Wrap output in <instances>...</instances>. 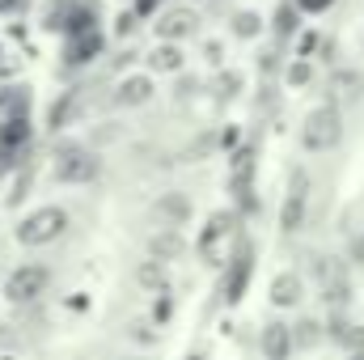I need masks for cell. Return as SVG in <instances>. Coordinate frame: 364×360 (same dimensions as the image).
<instances>
[{
	"mask_svg": "<svg viewBox=\"0 0 364 360\" xmlns=\"http://www.w3.org/2000/svg\"><path fill=\"white\" fill-rule=\"evenodd\" d=\"M153 216L161 221V225H170V229H178L182 221L191 216V199L178 195V191H170V195H161L157 203H153Z\"/></svg>",
	"mask_w": 364,
	"mask_h": 360,
	"instance_id": "8",
	"label": "cell"
},
{
	"mask_svg": "<svg viewBox=\"0 0 364 360\" xmlns=\"http://www.w3.org/2000/svg\"><path fill=\"white\" fill-rule=\"evenodd\" d=\"M13 4H17V0H0V9H13Z\"/></svg>",
	"mask_w": 364,
	"mask_h": 360,
	"instance_id": "31",
	"label": "cell"
},
{
	"mask_svg": "<svg viewBox=\"0 0 364 360\" xmlns=\"http://www.w3.org/2000/svg\"><path fill=\"white\" fill-rule=\"evenodd\" d=\"M77 115H81V93H64V97L51 106V127H68Z\"/></svg>",
	"mask_w": 364,
	"mask_h": 360,
	"instance_id": "16",
	"label": "cell"
},
{
	"mask_svg": "<svg viewBox=\"0 0 364 360\" xmlns=\"http://www.w3.org/2000/svg\"><path fill=\"white\" fill-rule=\"evenodd\" d=\"M360 93H364L360 73H348V68H343V73L331 77V97H360Z\"/></svg>",
	"mask_w": 364,
	"mask_h": 360,
	"instance_id": "15",
	"label": "cell"
},
{
	"mask_svg": "<svg viewBox=\"0 0 364 360\" xmlns=\"http://www.w3.org/2000/svg\"><path fill=\"white\" fill-rule=\"evenodd\" d=\"M272 301L275 305H296V301H301V280H296L292 271H288V275H275Z\"/></svg>",
	"mask_w": 364,
	"mask_h": 360,
	"instance_id": "14",
	"label": "cell"
},
{
	"mask_svg": "<svg viewBox=\"0 0 364 360\" xmlns=\"http://www.w3.org/2000/svg\"><path fill=\"white\" fill-rule=\"evenodd\" d=\"M296 4H301V9H309V13H322V9H331L335 0H296Z\"/></svg>",
	"mask_w": 364,
	"mask_h": 360,
	"instance_id": "28",
	"label": "cell"
},
{
	"mask_svg": "<svg viewBox=\"0 0 364 360\" xmlns=\"http://www.w3.org/2000/svg\"><path fill=\"white\" fill-rule=\"evenodd\" d=\"M292 331H296V335H292V348H314V344H318V335H322V331H318V322H296Z\"/></svg>",
	"mask_w": 364,
	"mask_h": 360,
	"instance_id": "21",
	"label": "cell"
},
{
	"mask_svg": "<svg viewBox=\"0 0 364 360\" xmlns=\"http://www.w3.org/2000/svg\"><path fill=\"white\" fill-rule=\"evenodd\" d=\"M250 271H255V250L242 246L237 259H233V268H229V275H225V301H242V292L250 284Z\"/></svg>",
	"mask_w": 364,
	"mask_h": 360,
	"instance_id": "7",
	"label": "cell"
},
{
	"mask_svg": "<svg viewBox=\"0 0 364 360\" xmlns=\"http://www.w3.org/2000/svg\"><path fill=\"white\" fill-rule=\"evenodd\" d=\"M305 199H309V179L296 174V179H292V191L284 195V208H279V229H284V233H296V229H301V221H305Z\"/></svg>",
	"mask_w": 364,
	"mask_h": 360,
	"instance_id": "6",
	"label": "cell"
},
{
	"mask_svg": "<svg viewBox=\"0 0 364 360\" xmlns=\"http://www.w3.org/2000/svg\"><path fill=\"white\" fill-rule=\"evenodd\" d=\"M136 280H140V288H166V268L161 263H144V268L136 271Z\"/></svg>",
	"mask_w": 364,
	"mask_h": 360,
	"instance_id": "20",
	"label": "cell"
},
{
	"mask_svg": "<svg viewBox=\"0 0 364 360\" xmlns=\"http://www.w3.org/2000/svg\"><path fill=\"white\" fill-rule=\"evenodd\" d=\"M47 268H38V263H26V268H17L9 275V284H4V292H9V301H17V305H26V301H34V297H43L47 292Z\"/></svg>",
	"mask_w": 364,
	"mask_h": 360,
	"instance_id": "5",
	"label": "cell"
},
{
	"mask_svg": "<svg viewBox=\"0 0 364 360\" xmlns=\"http://www.w3.org/2000/svg\"><path fill=\"white\" fill-rule=\"evenodd\" d=\"M153 97V81L149 77H127L114 85V106H144Z\"/></svg>",
	"mask_w": 364,
	"mask_h": 360,
	"instance_id": "9",
	"label": "cell"
},
{
	"mask_svg": "<svg viewBox=\"0 0 364 360\" xmlns=\"http://www.w3.org/2000/svg\"><path fill=\"white\" fill-rule=\"evenodd\" d=\"M132 21H136V13H123V17H119V34H127V30H132Z\"/></svg>",
	"mask_w": 364,
	"mask_h": 360,
	"instance_id": "30",
	"label": "cell"
},
{
	"mask_svg": "<svg viewBox=\"0 0 364 360\" xmlns=\"http://www.w3.org/2000/svg\"><path fill=\"white\" fill-rule=\"evenodd\" d=\"M64 225H68V216L60 208H38L34 216H26L17 225V242L21 246H47V242H55L64 233Z\"/></svg>",
	"mask_w": 364,
	"mask_h": 360,
	"instance_id": "2",
	"label": "cell"
},
{
	"mask_svg": "<svg viewBox=\"0 0 364 360\" xmlns=\"http://www.w3.org/2000/svg\"><path fill=\"white\" fill-rule=\"evenodd\" d=\"M191 30H195V13H191V9H170V13L157 21V34L170 38V43H174V38H186Z\"/></svg>",
	"mask_w": 364,
	"mask_h": 360,
	"instance_id": "10",
	"label": "cell"
},
{
	"mask_svg": "<svg viewBox=\"0 0 364 360\" xmlns=\"http://www.w3.org/2000/svg\"><path fill=\"white\" fill-rule=\"evenodd\" d=\"M149 255H157V259H174V255H182V238L174 233V229L149 238Z\"/></svg>",
	"mask_w": 364,
	"mask_h": 360,
	"instance_id": "17",
	"label": "cell"
},
{
	"mask_svg": "<svg viewBox=\"0 0 364 360\" xmlns=\"http://www.w3.org/2000/svg\"><path fill=\"white\" fill-rule=\"evenodd\" d=\"M149 64H153L157 73H174V68H182V51L178 47H157V51L149 55Z\"/></svg>",
	"mask_w": 364,
	"mask_h": 360,
	"instance_id": "18",
	"label": "cell"
},
{
	"mask_svg": "<svg viewBox=\"0 0 364 360\" xmlns=\"http://www.w3.org/2000/svg\"><path fill=\"white\" fill-rule=\"evenodd\" d=\"M233 225H237V216H233V212H216V216L208 221V229H203V242H199V250L212 259L216 242H220V238H229V233H233Z\"/></svg>",
	"mask_w": 364,
	"mask_h": 360,
	"instance_id": "11",
	"label": "cell"
},
{
	"mask_svg": "<svg viewBox=\"0 0 364 360\" xmlns=\"http://www.w3.org/2000/svg\"><path fill=\"white\" fill-rule=\"evenodd\" d=\"M157 4H161V0H136V13H140V17H149Z\"/></svg>",
	"mask_w": 364,
	"mask_h": 360,
	"instance_id": "29",
	"label": "cell"
},
{
	"mask_svg": "<svg viewBox=\"0 0 364 360\" xmlns=\"http://www.w3.org/2000/svg\"><path fill=\"white\" fill-rule=\"evenodd\" d=\"M263 352H267V356H288V352H292V335H288V327H279V322L263 327Z\"/></svg>",
	"mask_w": 364,
	"mask_h": 360,
	"instance_id": "12",
	"label": "cell"
},
{
	"mask_svg": "<svg viewBox=\"0 0 364 360\" xmlns=\"http://www.w3.org/2000/svg\"><path fill=\"white\" fill-rule=\"evenodd\" d=\"M288 81H292V85H305V81H309V64H292Z\"/></svg>",
	"mask_w": 364,
	"mask_h": 360,
	"instance_id": "27",
	"label": "cell"
},
{
	"mask_svg": "<svg viewBox=\"0 0 364 360\" xmlns=\"http://www.w3.org/2000/svg\"><path fill=\"white\" fill-rule=\"evenodd\" d=\"M97 51H102V38L93 34V26H90V30H81V34L73 38V47H68V60H73V64H85L90 55H97Z\"/></svg>",
	"mask_w": 364,
	"mask_h": 360,
	"instance_id": "13",
	"label": "cell"
},
{
	"mask_svg": "<svg viewBox=\"0 0 364 360\" xmlns=\"http://www.w3.org/2000/svg\"><path fill=\"white\" fill-rule=\"evenodd\" d=\"M335 339H339V348H352V352H364V331H360V327L335 322Z\"/></svg>",
	"mask_w": 364,
	"mask_h": 360,
	"instance_id": "19",
	"label": "cell"
},
{
	"mask_svg": "<svg viewBox=\"0 0 364 360\" xmlns=\"http://www.w3.org/2000/svg\"><path fill=\"white\" fill-rule=\"evenodd\" d=\"M348 255H352V263H360V268H364V233H356V238H352Z\"/></svg>",
	"mask_w": 364,
	"mask_h": 360,
	"instance_id": "26",
	"label": "cell"
},
{
	"mask_svg": "<svg viewBox=\"0 0 364 360\" xmlns=\"http://www.w3.org/2000/svg\"><path fill=\"white\" fill-rule=\"evenodd\" d=\"M275 30H279V38L296 30V9H292V4H279V9H275Z\"/></svg>",
	"mask_w": 364,
	"mask_h": 360,
	"instance_id": "24",
	"label": "cell"
},
{
	"mask_svg": "<svg viewBox=\"0 0 364 360\" xmlns=\"http://www.w3.org/2000/svg\"><path fill=\"white\" fill-rule=\"evenodd\" d=\"M26 136H30V132H26V119H21V115H17V119H9V127L0 132V140H4V149H13V144H21Z\"/></svg>",
	"mask_w": 364,
	"mask_h": 360,
	"instance_id": "22",
	"label": "cell"
},
{
	"mask_svg": "<svg viewBox=\"0 0 364 360\" xmlns=\"http://www.w3.org/2000/svg\"><path fill=\"white\" fill-rule=\"evenodd\" d=\"M339 140H343V119H339L335 106H318V110L305 115L301 144H305L309 153H326V149H335Z\"/></svg>",
	"mask_w": 364,
	"mask_h": 360,
	"instance_id": "1",
	"label": "cell"
},
{
	"mask_svg": "<svg viewBox=\"0 0 364 360\" xmlns=\"http://www.w3.org/2000/svg\"><path fill=\"white\" fill-rule=\"evenodd\" d=\"M233 30H237L242 38H250V34H259V17H255V13H237V17H233Z\"/></svg>",
	"mask_w": 364,
	"mask_h": 360,
	"instance_id": "25",
	"label": "cell"
},
{
	"mask_svg": "<svg viewBox=\"0 0 364 360\" xmlns=\"http://www.w3.org/2000/svg\"><path fill=\"white\" fill-rule=\"evenodd\" d=\"M314 280L322 284V297H326V305H343L348 301V271H343V263L335 259V255H318L314 259Z\"/></svg>",
	"mask_w": 364,
	"mask_h": 360,
	"instance_id": "4",
	"label": "cell"
},
{
	"mask_svg": "<svg viewBox=\"0 0 364 360\" xmlns=\"http://www.w3.org/2000/svg\"><path fill=\"white\" fill-rule=\"evenodd\" d=\"M212 149H216V132H208V136H199V140H195V144H191V149L182 153V162H199V157H208Z\"/></svg>",
	"mask_w": 364,
	"mask_h": 360,
	"instance_id": "23",
	"label": "cell"
},
{
	"mask_svg": "<svg viewBox=\"0 0 364 360\" xmlns=\"http://www.w3.org/2000/svg\"><path fill=\"white\" fill-rule=\"evenodd\" d=\"M55 179L60 182H90L97 179V157L81 144H64L55 153Z\"/></svg>",
	"mask_w": 364,
	"mask_h": 360,
	"instance_id": "3",
	"label": "cell"
}]
</instances>
